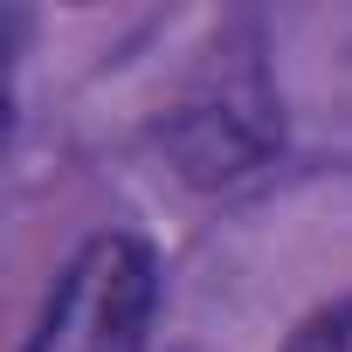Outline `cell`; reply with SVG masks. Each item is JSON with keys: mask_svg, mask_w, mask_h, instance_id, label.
<instances>
[{"mask_svg": "<svg viewBox=\"0 0 352 352\" xmlns=\"http://www.w3.org/2000/svg\"><path fill=\"white\" fill-rule=\"evenodd\" d=\"M152 311H159L152 249L131 235H97L56 276L28 331V352H152Z\"/></svg>", "mask_w": 352, "mask_h": 352, "instance_id": "obj_1", "label": "cell"}, {"mask_svg": "<svg viewBox=\"0 0 352 352\" xmlns=\"http://www.w3.org/2000/svg\"><path fill=\"white\" fill-rule=\"evenodd\" d=\"M290 352H352V297L331 304V311H318V318L290 338Z\"/></svg>", "mask_w": 352, "mask_h": 352, "instance_id": "obj_2", "label": "cell"}]
</instances>
